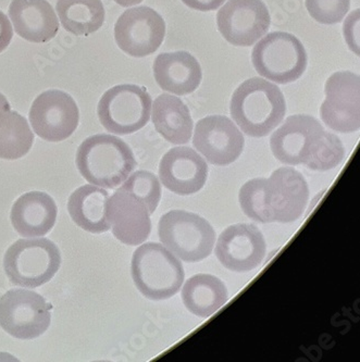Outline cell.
Listing matches in <instances>:
<instances>
[{
	"label": "cell",
	"instance_id": "1",
	"mask_svg": "<svg viewBox=\"0 0 360 362\" xmlns=\"http://www.w3.org/2000/svg\"><path fill=\"white\" fill-rule=\"evenodd\" d=\"M230 109L232 119L242 132L248 136L264 137L282 123L286 104L277 85L252 78L236 88Z\"/></svg>",
	"mask_w": 360,
	"mask_h": 362
},
{
	"label": "cell",
	"instance_id": "2",
	"mask_svg": "<svg viewBox=\"0 0 360 362\" xmlns=\"http://www.w3.org/2000/svg\"><path fill=\"white\" fill-rule=\"evenodd\" d=\"M76 167L90 184L113 189L137 167L134 153L123 139L98 134L85 139L76 153Z\"/></svg>",
	"mask_w": 360,
	"mask_h": 362
},
{
	"label": "cell",
	"instance_id": "3",
	"mask_svg": "<svg viewBox=\"0 0 360 362\" xmlns=\"http://www.w3.org/2000/svg\"><path fill=\"white\" fill-rule=\"evenodd\" d=\"M131 273L137 288L151 300L175 296L185 278L179 258L158 243L143 244L135 250Z\"/></svg>",
	"mask_w": 360,
	"mask_h": 362
},
{
	"label": "cell",
	"instance_id": "4",
	"mask_svg": "<svg viewBox=\"0 0 360 362\" xmlns=\"http://www.w3.org/2000/svg\"><path fill=\"white\" fill-rule=\"evenodd\" d=\"M158 235L168 250L189 264L209 257L216 243V232L209 222L185 210L163 214L158 224Z\"/></svg>",
	"mask_w": 360,
	"mask_h": 362
},
{
	"label": "cell",
	"instance_id": "5",
	"mask_svg": "<svg viewBox=\"0 0 360 362\" xmlns=\"http://www.w3.org/2000/svg\"><path fill=\"white\" fill-rule=\"evenodd\" d=\"M60 266L59 248L47 238L17 240L4 258V268L10 282L26 288H35L50 282Z\"/></svg>",
	"mask_w": 360,
	"mask_h": 362
},
{
	"label": "cell",
	"instance_id": "6",
	"mask_svg": "<svg viewBox=\"0 0 360 362\" xmlns=\"http://www.w3.org/2000/svg\"><path fill=\"white\" fill-rule=\"evenodd\" d=\"M252 62L259 76L278 84H289L304 74L307 54L296 36L286 32H273L256 44Z\"/></svg>",
	"mask_w": 360,
	"mask_h": 362
},
{
	"label": "cell",
	"instance_id": "7",
	"mask_svg": "<svg viewBox=\"0 0 360 362\" xmlns=\"http://www.w3.org/2000/svg\"><path fill=\"white\" fill-rule=\"evenodd\" d=\"M97 111L100 123L108 132L133 134L151 119V97L146 88L137 85H118L103 95Z\"/></svg>",
	"mask_w": 360,
	"mask_h": 362
},
{
	"label": "cell",
	"instance_id": "8",
	"mask_svg": "<svg viewBox=\"0 0 360 362\" xmlns=\"http://www.w3.org/2000/svg\"><path fill=\"white\" fill-rule=\"evenodd\" d=\"M50 321V305L33 291L12 289L0 298V327L16 339H37Z\"/></svg>",
	"mask_w": 360,
	"mask_h": 362
},
{
	"label": "cell",
	"instance_id": "9",
	"mask_svg": "<svg viewBox=\"0 0 360 362\" xmlns=\"http://www.w3.org/2000/svg\"><path fill=\"white\" fill-rule=\"evenodd\" d=\"M320 108L321 120L335 132L353 133L360 129V78L349 71L330 76Z\"/></svg>",
	"mask_w": 360,
	"mask_h": 362
},
{
	"label": "cell",
	"instance_id": "10",
	"mask_svg": "<svg viewBox=\"0 0 360 362\" xmlns=\"http://www.w3.org/2000/svg\"><path fill=\"white\" fill-rule=\"evenodd\" d=\"M165 36V20L146 6L125 10L115 25L117 45L125 54L137 58L157 52Z\"/></svg>",
	"mask_w": 360,
	"mask_h": 362
},
{
	"label": "cell",
	"instance_id": "11",
	"mask_svg": "<svg viewBox=\"0 0 360 362\" xmlns=\"http://www.w3.org/2000/svg\"><path fill=\"white\" fill-rule=\"evenodd\" d=\"M270 22L262 0H228L217 13L218 30L224 40L240 47L254 45L266 35Z\"/></svg>",
	"mask_w": 360,
	"mask_h": 362
},
{
	"label": "cell",
	"instance_id": "12",
	"mask_svg": "<svg viewBox=\"0 0 360 362\" xmlns=\"http://www.w3.org/2000/svg\"><path fill=\"white\" fill-rule=\"evenodd\" d=\"M308 198V184L294 168H280L266 179L265 204L270 223L296 221L304 214Z\"/></svg>",
	"mask_w": 360,
	"mask_h": 362
},
{
	"label": "cell",
	"instance_id": "13",
	"mask_svg": "<svg viewBox=\"0 0 360 362\" xmlns=\"http://www.w3.org/2000/svg\"><path fill=\"white\" fill-rule=\"evenodd\" d=\"M80 120L78 105L62 90L42 93L30 110L34 132L48 141H62L76 132Z\"/></svg>",
	"mask_w": 360,
	"mask_h": 362
},
{
	"label": "cell",
	"instance_id": "14",
	"mask_svg": "<svg viewBox=\"0 0 360 362\" xmlns=\"http://www.w3.org/2000/svg\"><path fill=\"white\" fill-rule=\"evenodd\" d=\"M194 147L214 165H228L238 160L244 149V136L224 115H210L196 123Z\"/></svg>",
	"mask_w": 360,
	"mask_h": 362
},
{
	"label": "cell",
	"instance_id": "15",
	"mask_svg": "<svg viewBox=\"0 0 360 362\" xmlns=\"http://www.w3.org/2000/svg\"><path fill=\"white\" fill-rule=\"evenodd\" d=\"M323 132V125L311 115H291L273 132L271 151L284 165H305Z\"/></svg>",
	"mask_w": 360,
	"mask_h": 362
},
{
	"label": "cell",
	"instance_id": "16",
	"mask_svg": "<svg viewBox=\"0 0 360 362\" xmlns=\"http://www.w3.org/2000/svg\"><path fill=\"white\" fill-rule=\"evenodd\" d=\"M267 247L262 232L252 224H234L222 232L216 244V256L233 272H248L262 264Z\"/></svg>",
	"mask_w": 360,
	"mask_h": 362
},
{
	"label": "cell",
	"instance_id": "17",
	"mask_svg": "<svg viewBox=\"0 0 360 362\" xmlns=\"http://www.w3.org/2000/svg\"><path fill=\"white\" fill-rule=\"evenodd\" d=\"M107 219L113 235L129 246L143 244L151 234V214L141 199L119 188L107 202Z\"/></svg>",
	"mask_w": 360,
	"mask_h": 362
},
{
	"label": "cell",
	"instance_id": "18",
	"mask_svg": "<svg viewBox=\"0 0 360 362\" xmlns=\"http://www.w3.org/2000/svg\"><path fill=\"white\" fill-rule=\"evenodd\" d=\"M159 177L163 186L172 193L193 195L207 182V163L190 147H175L161 159Z\"/></svg>",
	"mask_w": 360,
	"mask_h": 362
},
{
	"label": "cell",
	"instance_id": "19",
	"mask_svg": "<svg viewBox=\"0 0 360 362\" xmlns=\"http://www.w3.org/2000/svg\"><path fill=\"white\" fill-rule=\"evenodd\" d=\"M153 76L161 90L185 96L197 90L203 72L199 62L189 52H165L153 62Z\"/></svg>",
	"mask_w": 360,
	"mask_h": 362
},
{
	"label": "cell",
	"instance_id": "20",
	"mask_svg": "<svg viewBox=\"0 0 360 362\" xmlns=\"http://www.w3.org/2000/svg\"><path fill=\"white\" fill-rule=\"evenodd\" d=\"M9 17L18 35L28 42H50L59 31L56 12L47 0H12Z\"/></svg>",
	"mask_w": 360,
	"mask_h": 362
},
{
	"label": "cell",
	"instance_id": "21",
	"mask_svg": "<svg viewBox=\"0 0 360 362\" xmlns=\"http://www.w3.org/2000/svg\"><path fill=\"white\" fill-rule=\"evenodd\" d=\"M56 202L42 192H31L18 198L12 206L10 219L18 233L25 238H38L50 233L56 223Z\"/></svg>",
	"mask_w": 360,
	"mask_h": 362
},
{
	"label": "cell",
	"instance_id": "22",
	"mask_svg": "<svg viewBox=\"0 0 360 362\" xmlns=\"http://www.w3.org/2000/svg\"><path fill=\"white\" fill-rule=\"evenodd\" d=\"M151 115L156 131L166 141L175 145L189 143L193 133V120L190 109L179 97L169 94L157 97Z\"/></svg>",
	"mask_w": 360,
	"mask_h": 362
},
{
	"label": "cell",
	"instance_id": "23",
	"mask_svg": "<svg viewBox=\"0 0 360 362\" xmlns=\"http://www.w3.org/2000/svg\"><path fill=\"white\" fill-rule=\"evenodd\" d=\"M108 192L96 185H84L71 194L68 210L76 226L90 233H104L110 230L107 219Z\"/></svg>",
	"mask_w": 360,
	"mask_h": 362
},
{
	"label": "cell",
	"instance_id": "24",
	"mask_svg": "<svg viewBox=\"0 0 360 362\" xmlns=\"http://www.w3.org/2000/svg\"><path fill=\"white\" fill-rule=\"evenodd\" d=\"M228 299L226 285L211 274H196L182 288V300L190 313L209 317L226 305Z\"/></svg>",
	"mask_w": 360,
	"mask_h": 362
},
{
	"label": "cell",
	"instance_id": "25",
	"mask_svg": "<svg viewBox=\"0 0 360 362\" xmlns=\"http://www.w3.org/2000/svg\"><path fill=\"white\" fill-rule=\"evenodd\" d=\"M57 12L64 28L74 35L95 33L105 21L102 0H58Z\"/></svg>",
	"mask_w": 360,
	"mask_h": 362
},
{
	"label": "cell",
	"instance_id": "26",
	"mask_svg": "<svg viewBox=\"0 0 360 362\" xmlns=\"http://www.w3.org/2000/svg\"><path fill=\"white\" fill-rule=\"evenodd\" d=\"M34 134L28 121L16 111L0 112V158L17 160L33 146Z\"/></svg>",
	"mask_w": 360,
	"mask_h": 362
},
{
	"label": "cell",
	"instance_id": "27",
	"mask_svg": "<svg viewBox=\"0 0 360 362\" xmlns=\"http://www.w3.org/2000/svg\"><path fill=\"white\" fill-rule=\"evenodd\" d=\"M345 158L341 139L333 133L323 132L305 167L315 171H327L337 167Z\"/></svg>",
	"mask_w": 360,
	"mask_h": 362
},
{
	"label": "cell",
	"instance_id": "28",
	"mask_svg": "<svg viewBox=\"0 0 360 362\" xmlns=\"http://www.w3.org/2000/svg\"><path fill=\"white\" fill-rule=\"evenodd\" d=\"M120 189L133 194L145 204L149 214L157 209L161 198V185L153 173L149 171H137L129 175Z\"/></svg>",
	"mask_w": 360,
	"mask_h": 362
},
{
	"label": "cell",
	"instance_id": "29",
	"mask_svg": "<svg viewBox=\"0 0 360 362\" xmlns=\"http://www.w3.org/2000/svg\"><path fill=\"white\" fill-rule=\"evenodd\" d=\"M266 179H252L242 186L238 195L243 212L259 223H270L265 204Z\"/></svg>",
	"mask_w": 360,
	"mask_h": 362
},
{
	"label": "cell",
	"instance_id": "30",
	"mask_svg": "<svg viewBox=\"0 0 360 362\" xmlns=\"http://www.w3.org/2000/svg\"><path fill=\"white\" fill-rule=\"evenodd\" d=\"M305 5L315 21L332 25L343 21L351 8V0H305Z\"/></svg>",
	"mask_w": 360,
	"mask_h": 362
},
{
	"label": "cell",
	"instance_id": "31",
	"mask_svg": "<svg viewBox=\"0 0 360 362\" xmlns=\"http://www.w3.org/2000/svg\"><path fill=\"white\" fill-rule=\"evenodd\" d=\"M344 35L349 48L359 54V10L349 14L344 25Z\"/></svg>",
	"mask_w": 360,
	"mask_h": 362
},
{
	"label": "cell",
	"instance_id": "32",
	"mask_svg": "<svg viewBox=\"0 0 360 362\" xmlns=\"http://www.w3.org/2000/svg\"><path fill=\"white\" fill-rule=\"evenodd\" d=\"M13 31L7 16L0 11V52H3L11 42Z\"/></svg>",
	"mask_w": 360,
	"mask_h": 362
},
{
	"label": "cell",
	"instance_id": "33",
	"mask_svg": "<svg viewBox=\"0 0 360 362\" xmlns=\"http://www.w3.org/2000/svg\"><path fill=\"white\" fill-rule=\"evenodd\" d=\"M184 5L198 11H214L221 7L226 0H182Z\"/></svg>",
	"mask_w": 360,
	"mask_h": 362
},
{
	"label": "cell",
	"instance_id": "34",
	"mask_svg": "<svg viewBox=\"0 0 360 362\" xmlns=\"http://www.w3.org/2000/svg\"><path fill=\"white\" fill-rule=\"evenodd\" d=\"M116 1L121 7H132V6L139 5L143 0H113Z\"/></svg>",
	"mask_w": 360,
	"mask_h": 362
},
{
	"label": "cell",
	"instance_id": "35",
	"mask_svg": "<svg viewBox=\"0 0 360 362\" xmlns=\"http://www.w3.org/2000/svg\"><path fill=\"white\" fill-rule=\"evenodd\" d=\"M8 110H10L9 103H8L7 98L0 93V112Z\"/></svg>",
	"mask_w": 360,
	"mask_h": 362
}]
</instances>
